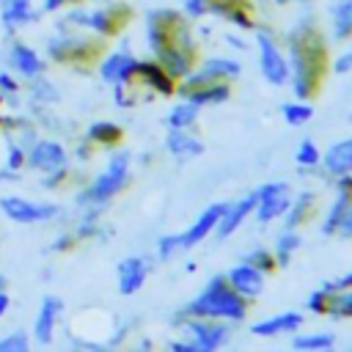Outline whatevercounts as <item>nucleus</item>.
<instances>
[{
    "label": "nucleus",
    "instance_id": "1",
    "mask_svg": "<svg viewBox=\"0 0 352 352\" xmlns=\"http://www.w3.org/2000/svg\"><path fill=\"white\" fill-rule=\"evenodd\" d=\"M25 165L36 173H41L44 179V187H55L66 179L69 173V151L60 140H52V138H33L28 146H25Z\"/></svg>",
    "mask_w": 352,
    "mask_h": 352
},
{
    "label": "nucleus",
    "instance_id": "2",
    "mask_svg": "<svg viewBox=\"0 0 352 352\" xmlns=\"http://www.w3.org/2000/svg\"><path fill=\"white\" fill-rule=\"evenodd\" d=\"M129 182V151H116L107 162V168L77 195V206L82 209H102L116 192L124 190Z\"/></svg>",
    "mask_w": 352,
    "mask_h": 352
},
{
    "label": "nucleus",
    "instance_id": "3",
    "mask_svg": "<svg viewBox=\"0 0 352 352\" xmlns=\"http://www.w3.org/2000/svg\"><path fill=\"white\" fill-rule=\"evenodd\" d=\"M187 311L195 314V316L242 319V316H245V302H242V294H236L234 289H228L223 278H214V280L206 286V292L192 300V305H190Z\"/></svg>",
    "mask_w": 352,
    "mask_h": 352
},
{
    "label": "nucleus",
    "instance_id": "4",
    "mask_svg": "<svg viewBox=\"0 0 352 352\" xmlns=\"http://www.w3.org/2000/svg\"><path fill=\"white\" fill-rule=\"evenodd\" d=\"M0 214L16 226H47L60 217V206L11 192V195H0Z\"/></svg>",
    "mask_w": 352,
    "mask_h": 352
},
{
    "label": "nucleus",
    "instance_id": "5",
    "mask_svg": "<svg viewBox=\"0 0 352 352\" xmlns=\"http://www.w3.org/2000/svg\"><path fill=\"white\" fill-rule=\"evenodd\" d=\"M6 66L14 77L30 82L36 77H41L47 72V60L41 58V52L19 38H11L8 41V50H6Z\"/></svg>",
    "mask_w": 352,
    "mask_h": 352
},
{
    "label": "nucleus",
    "instance_id": "6",
    "mask_svg": "<svg viewBox=\"0 0 352 352\" xmlns=\"http://www.w3.org/2000/svg\"><path fill=\"white\" fill-rule=\"evenodd\" d=\"M63 316V300L55 297V294H44L41 297V305L36 311V319H33V330H30V338L41 346H50L55 341V330H58V322Z\"/></svg>",
    "mask_w": 352,
    "mask_h": 352
},
{
    "label": "nucleus",
    "instance_id": "7",
    "mask_svg": "<svg viewBox=\"0 0 352 352\" xmlns=\"http://www.w3.org/2000/svg\"><path fill=\"white\" fill-rule=\"evenodd\" d=\"M38 8L33 0H0V28L14 36L19 30H25L28 25H33L38 19Z\"/></svg>",
    "mask_w": 352,
    "mask_h": 352
},
{
    "label": "nucleus",
    "instance_id": "8",
    "mask_svg": "<svg viewBox=\"0 0 352 352\" xmlns=\"http://www.w3.org/2000/svg\"><path fill=\"white\" fill-rule=\"evenodd\" d=\"M60 28H80V30H91L96 36H107L113 30V14L104 11V8H94V11H88V8H72L63 16Z\"/></svg>",
    "mask_w": 352,
    "mask_h": 352
},
{
    "label": "nucleus",
    "instance_id": "9",
    "mask_svg": "<svg viewBox=\"0 0 352 352\" xmlns=\"http://www.w3.org/2000/svg\"><path fill=\"white\" fill-rule=\"evenodd\" d=\"M256 206H258V220L267 223V220H275L278 214H283L289 209V187L283 182H272V184H264L258 192H256Z\"/></svg>",
    "mask_w": 352,
    "mask_h": 352
},
{
    "label": "nucleus",
    "instance_id": "10",
    "mask_svg": "<svg viewBox=\"0 0 352 352\" xmlns=\"http://www.w3.org/2000/svg\"><path fill=\"white\" fill-rule=\"evenodd\" d=\"M258 50H261V74H264L272 85H283L286 77H289V63H286V58L280 55V50L272 44L270 36H261V38H258Z\"/></svg>",
    "mask_w": 352,
    "mask_h": 352
},
{
    "label": "nucleus",
    "instance_id": "11",
    "mask_svg": "<svg viewBox=\"0 0 352 352\" xmlns=\"http://www.w3.org/2000/svg\"><path fill=\"white\" fill-rule=\"evenodd\" d=\"M135 72H138V60H135L129 52H124V50L107 55V58L102 60V66H99L102 80L110 82V85H126Z\"/></svg>",
    "mask_w": 352,
    "mask_h": 352
},
{
    "label": "nucleus",
    "instance_id": "12",
    "mask_svg": "<svg viewBox=\"0 0 352 352\" xmlns=\"http://www.w3.org/2000/svg\"><path fill=\"white\" fill-rule=\"evenodd\" d=\"M148 275V264L140 256H129L118 264V292L121 294H135L140 292V286L146 283Z\"/></svg>",
    "mask_w": 352,
    "mask_h": 352
},
{
    "label": "nucleus",
    "instance_id": "13",
    "mask_svg": "<svg viewBox=\"0 0 352 352\" xmlns=\"http://www.w3.org/2000/svg\"><path fill=\"white\" fill-rule=\"evenodd\" d=\"M88 41L82 36H52L47 41V55L52 60H77L88 52Z\"/></svg>",
    "mask_w": 352,
    "mask_h": 352
},
{
    "label": "nucleus",
    "instance_id": "14",
    "mask_svg": "<svg viewBox=\"0 0 352 352\" xmlns=\"http://www.w3.org/2000/svg\"><path fill=\"white\" fill-rule=\"evenodd\" d=\"M228 206L226 204H212L195 223H192V228L187 231V234H182V248H192V245H198L214 226H217V220L223 217V212H226Z\"/></svg>",
    "mask_w": 352,
    "mask_h": 352
},
{
    "label": "nucleus",
    "instance_id": "15",
    "mask_svg": "<svg viewBox=\"0 0 352 352\" xmlns=\"http://www.w3.org/2000/svg\"><path fill=\"white\" fill-rule=\"evenodd\" d=\"M239 74V63L236 60H226V58H220V60H209L198 74H192L190 80H187V85L182 88L184 94H190L192 88H198L201 82H206V80H214V77H236Z\"/></svg>",
    "mask_w": 352,
    "mask_h": 352
},
{
    "label": "nucleus",
    "instance_id": "16",
    "mask_svg": "<svg viewBox=\"0 0 352 352\" xmlns=\"http://www.w3.org/2000/svg\"><path fill=\"white\" fill-rule=\"evenodd\" d=\"M228 280H231L234 292L242 294V297H256V294L261 292V272H258V267H253V264H239V267H234L231 275H228Z\"/></svg>",
    "mask_w": 352,
    "mask_h": 352
},
{
    "label": "nucleus",
    "instance_id": "17",
    "mask_svg": "<svg viewBox=\"0 0 352 352\" xmlns=\"http://www.w3.org/2000/svg\"><path fill=\"white\" fill-rule=\"evenodd\" d=\"M187 333H190L195 349H204V352L220 346V344L226 341V336H228V330H226L223 324H204V322H192V324H187Z\"/></svg>",
    "mask_w": 352,
    "mask_h": 352
},
{
    "label": "nucleus",
    "instance_id": "18",
    "mask_svg": "<svg viewBox=\"0 0 352 352\" xmlns=\"http://www.w3.org/2000/svg\"><path fill=\"white\" fill-rule=\"evenodd\" d=\"M253 206H256V192H253V195H245L236 206L226 209V212H223V217H220V220H217V226H214V228H217V234H220V239H226L228 234H234V228L248 217V212H250Z\"/></svg>",
    "mask_w": 352,
    "mask_h": 352
},
{
    "label": "nucleus",
    "instance_id": "19",
    "mask_svg": "<svg viewBox=\"0 0 352 352\" xmlns=\"http://www.w3.org/2000/svg\"><path fill=\"white\" fill-rule=\"evenodd\" d=\"M168 151H170L173 157H179V160H187V157L201 154L204 146H201L195 138H190L184 129H170V135H168Z\"/></svg>",
    "mask_w": 352,
    "mask_h": 352
},
{
    "label": "nucleus",
    "instance_id": "20",
    "mask_svg": "<svg viewBox=\"0 0 352 352\" xmlns=\"http://www.w3.org/2000/svg\"><path fill=\"white\" fill-rule=\"evenodd\" d=\"M0 104L11 107V110L22 107V80L14 77L8 69L0 72Z\"/></svg>",
    "mask_w": 352,
    "mask_h": 352
},
{
    "label": "nucleus",
    "instance_id": "21",
    "mask_svg": "<svg viewBox=\"0 0 352 352\" xmlns=\"http://www.w3.org/2000/svg\"><path fill=\"white\" fill-rule=\"evenodd\" d=\"M302 324V316L300 314H280L275 319H267V322H258L253 327L256 336H278V333H286V330H294Z\"/></svg>",
    "mask_w": 352,
    "mask_h": 352
},
{
    "label": "nucleus",
    "instance_id": "22",
    "mask_svg": "<svg viewBox=\"0 0 352 352\" xmlns=\"http://www.w3.org/2000/svg\"><path fill=\"white\" fill-rule=\"evenodd\" d=\"M324 165H327L330 173H346V170H352V140L336 143V146L327 151Z\"/></svg>",
    "mask_w": 352,
    "mask_h": 352
},
{
    "label": "nucleus",
    "instance_id": "23",
    "mask_svg": "<svg viewBox=\"0 0 352 352\" xmlns=\"http://www.w3.org/2000/svg\"><path fill=\"white\" fill-rule=\"evenodd\" d=\"M28 96H30V102L33 104H38V107H47V104H52V102H58V88L50 82V80H44V74L41 77H36V80H30L28 82Z\"/></svg>",
    "mask_w": 352,
    "mask_h": 352
},
{
    "label": "nucleus",
    "instance_id": "24",
    "mask_svg": "<svg viewBox=\"0 0 352 352\" xmlns=\"http://www.w3.org/2000/svg\"><path fill=\"white\" fill-rule=\"evenodd\" d=\"M160 60H162V69H165L170 77H182V74L190 72L187 55H184V50H179V47H162V50H160Z\"/></svg>",
    "mask_w": 352,
    "mask_h": 352
},
{
    "label": "nucleus",
    "instance_id": "25",
    "mask_svg": "<svg viewBox=\"0 0 352 352\" xmlns=\"http://www.w3.org/2000/svg\"><path fill=\"white\" fill-rule=\"evenodd\" d=\"M228 96V85L214 82V85H198V91H190V102L192 104H209V102H220Z\"/></svg>",
    "mask_w": 352,
    "mask_h": 352
},
{
    "label": "nucleus",
    "instance_id": "26",
    "mask_svg": "<svg viewBox=\"0 0 352 352\" xmlns=\"http://www.w3.org/2000/svg\"><path fill=\"white\" fill-rule=\"evenodd\" d=\"M25 349H30V333L14 327L0 336V352H25Z\"/></svg>",
    "mask_w": 352,
    "mask_h": 352
},
{
    "label": "nucleus",
    "instance_id": "27",
    "mask_svg": "<svg viewBox=\"0 0 352 352\" xmlns=\"http://www.w3.org/2000/svg\"><path fill=\"white\" fill-rule=\"evenodd\" d=\"M195 116H198V104L184 102V104H176V107L170 110L168 124H170V129H184L187 124H192V121H195Z\"/></svg>",
    "mask_w": 352,
    "mask_h": 352
},
{
    "label": "nucleus",
    "instance_id": "28",
    "mask_svg": "<svg viewBox=\"0 0 352 352\" xmlns=\"http://www.w3.org/2000/svg\"><path fill=\"white\" fill-rule=\"evenodd\" d=\"M333 22H336V36H349L352 33V0H341L336 6Z\"/></svg>",
    "mask_w": 352,
    "mask_h": 352
},
{
    "label": "nucleus",
    "instance_id": "29",
    "mask_svg": "<svg viewBox=\"0 0 352 352\" xmlns=\"http://www.w3.org/2000/svg\"><path fill=\"white\" fill-rule=\"evenodd\" d=\"M294 346H297V349H327V346H333V336H330V333L300 336V338H294Z\"/></svg>",
    "mask_w": 352,
    "mask_h": 352
},
{
    "label": "nucleus",
    "instance_id": "30",
    "mask_svg": "<svg viewBox=\"0 0 352 352\" xmlns=\"http://www.w3.org/2000/svg\"><path fill=\"white\" fill-rule=\"evenodd\" d=\"M88 138L96 140V143H110V140L118 138V126H113V124H94L88 129Z\"/></svg>",
    "mask_w": 352,
    "mask_h": 352
},
{
    "label": "nucleus",
    "instance_id": "31",
    "mask_svg": "<svg viewBox=\"0 0 352 352\" xmlns=\"http://www.w3.org/2000/svg\"><path fill=\"white\" fill-rule=\"evenodd\" d=\"M314 116V110L308 107V104H286L283 107V118L289 121V124H302V121H308Z\"/></svg>",
    "mask_w": 352,
    "mask_h": 352
},
{
    "label": "nucleus",
    "instance_id": "32",
    "mask_svg": "<svg viewBox=\"0 0 352 352\" xmlns=\"http://www.w3.org/2000/svg\"><path fill=\"white\" fill-rule=\"evenodd\" d=\"M297 162H300V165H316V162H319V151H316V146H314L311 140L300 143V151H297Z\"/></svg>",
    "mask_w": 352,
    "mask_h": 352
},
{
    "label": "nucleus",
    "instance_id": "33",
    "mask_svg": "<svg viewBox=\"0 0 352 352\" xmlns=\"http://www.w3.org/2000/svg\"><path fill=\"white\" fill-rule=\"evenodd\" d=\"M300 245V239L294 236V234H283L280 236V242H278V258H280V264H286V258L292 256V250Z\"/></svg>",
    "mask_w": 352,
    "mask_h": 352
},
{
    "label": "nucleus",
    "instance_id": "34",
    "mask_svg": "<svg viewBox=\"0 0 352 352\" xmlns=\"http://www.w3.org/2000/svg\"><path fill=\"white\" fill-rule=\"evenodd\" d=\"M179 248H182V236H162V239H160V256H162V258L173 256Z\"/></svg>",
    "mask_w": 352,
    "mask_h": 352
},
{
    "label": "nucleus",
    "instance_id": "35",
    "mask_svg": "<svg viewBox=\"0 0 352 352\" xmlns=\"http://www.w3.org/2000/svg\"><path fill=\"white\" fill-rule=\"evenodd\" d=\"M330 311H333V314H338V316L352 314V292H346V294L336 297V300H333V305H330Z\"/></svg>",
    "mask_w": 352,
    "mask_h": 352
},
{
    "label": "nucleus",
    "instance_id": "36",
    "mask_svg": "<svg viewBox=\"0 0 352 352\" xmlns=\"http://www.w3.org/2000/svg\"><path fill=\"white\" fill-rule=\"evenodd\" d=\"M336 231H341L344 236H352V204H346V209H344V214H341Z\"/></svg>",
    "mask_w": 352,
    "mask_h": 352
},
{
    "label": "nucleus",
    "instance_id": "37",
    "mask_svg": "<svg viewBox=\"0 0 352 352\" xmlns=\"http://www.w3.org/2000/svg\"><path fill=\"white\" fill-rule=\"evenodd\" d=\"M308 204H311V195L305 192V195L300 198V204L294 206V212H292V217H289V226H297V223L302 220V212H305V206H308Z\"/></svg>",
    "mask_w": 352,
    "mask_h": 352
},
{
    "label": "nucleus",
    "instance_id": "38",
    "mask_svg": "<svg viewBox=\"0 0 352 352\" xmlns=\"http://www.w3.org/2000/svg\"><path fill=\"white\" fill-rule=\"evenodd\" d=\"M72 0H41V8L38 11H47V14H55V11H60L63 6H69Z\"/></svg>",
    "mask_w": 352,
    "mask_h": 352
},
{
    "label": "nucleus",
    "instance_id": "39",
    "mask_svg": "<svg viewBox=\"0 0 352 352\" xmlns=\"http://www.w3.org/2000/svg\"><path fill=\"white\" fill-rule=\"evenodd\" d=\"M250 261H253V267H264V270H270V253H264V250H256L253 256H250Z\"/></svg>",
    "mask_w": 352,
    "mask_h": 352
},
{
    "label": "nucleus",
    "instance_id": "40",
    "mask_svg": "<svg viewBox=\"0 0 352 352\" xmlns=\"http://www.w3.org/2000/svg\"><path fill=\"white\" fill-rule=\"evenodd\" d=\"M184 6H187V11H190L192 16H195V14H204V11H206V0H187Z\"/></svg>",
    "mask_w": 352,
    "mask_h": 352
},
{
    "label": "nucleus",
    "instance_id": "41",
    "mask_svg": "<svg viewBox=\"0 0 352 352\" xmlns=\"http://www.w3.org/2000/svg\"><path fill=\"white\" fill-rule=\"evenodd\" d=\"M8 311H11V294H8L6 289H0V319H3Z\"/></svg>",
    "mask_w": 352,
    "mask_h": 352
},
{
    "label": "nucleus",
    "instance_id": "42",
    "mask_svg": "<svg viewBox=\"0 0 352 352\" xmlns=\"http://www.w3.org/2000/svg\"><path fill=\"white\" fill-rule=\"evenodd\" d=\"M16 179H19V173H16V170H8L6 165L0 168V184H8V182H16Z\"/></svg>",
    "mask_w": 352,
    "mask_h": 352
},
{
    "label": "nucleus",
    "instance_id": "43",
    "mask_svg": "<svg viewBox=\"0 0 352 352\" xmlns=\"http://www.w3.org/2000/svg\"><path fill=\"white\" fill-rule=\"evenodd\" d=\"M352 66V52H346V55H341L338 58V63H336V72H346Z\"/></svg>",
    "mask_w": 352,
    "mask_h": 352
},
{
    "label": "nucleus",
    "instance_id": "44",
    "mask_svg": "<svg viewBox=\"0 0 352 352\" xmlns=\"http://www.w3.org/2000/svg\"><path fill=\"white\" fill-rule=\"evenodd\" d=\"M6 286H8V278H6L3 272H0V289H6Z\"/></svg>",
    "mask_w": 352,
    "mask_h": 352
},
{
    "label": "nucleus",
    "instance_id": "45",
    "mask_svg": "<svg viewBox=\"0 0 352 352\" xmlns=\"http://www.w3.org/2000/svg\"><path fill=\"white\" fill-rule=\"evenodd\" d=\"M96 3H118V0H96Z\"/></svg>",
    "mask_w": 352,
    "mask_h": 352
}]
</instances>
